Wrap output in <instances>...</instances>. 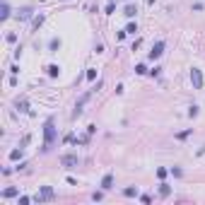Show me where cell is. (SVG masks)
Masks as SVG:
<instances>
[{
    "label": "cell",
    "instance_id": "7a4b0ae2",
    "mask_svg": "<svg viewBox=\"0 0 205 205\" xmlns=\"http://www.w3.org/2000/svg\"><path fill=\"white\" fill-rule=\"evenodd\" d=\"M191 82H193V89H200V87H203V73H200L198 68L191 70Z\"/></svg>",
    "mask_w": 205,
    "mask_h": 205
},
{
    "label": "cell",
    "instance_id": "4fadbf2b",
    "mask_svg": "<svg viewBox=\"0 0 205 205\" xmlns=\"http://www.w3.org/2000/svg\"><path fill=\"white\" fill-rule=\"evenodd\" d=\"M46 70H48V77H58V73H60V68H58V65H48Z\"/></svg>",
    "mask_w": 205,
    "mask_h": 205
},
{
    "label": "cell",
    "instance_id": "5b68a950",
    "mask_svg": "<svg viewBox=\"0 0 205 205\" xmlns=\"http://www.w3.org/2000/svg\"><path fill=\"white\" fill-rule=\"evenodd\" d=\"M162 53H164V41H157V44L152 46V51H150V60H157Z\"/></svg>",
    "mask_w": 205,
    "mask_h": 205
},
{
    "label": "cell",
    "instance_id": "52a82bcc",
    "mask_svg": "<svg viewBox=\"0 0 205 205\" xmlns=\"http://www.w3.org/2000/svg\"><path fill=\"white\" fill-rule=\"evenodd\" d=\"M7 17H10V5L2 0V2H0V19H7Z\"/></svg>",
    "mask_w": 205,
    "mask_h": 205
},
{
    "label": "cell",
    "instance_id": "d6986e66",
    "mask_svg": "<svg viewBox=\"0 0 205 205\" xmlns=\"http://www.w3.org/2000/svg\"><path fill=\"white\" fill-rule=\"evenodd\" d=\"M191 133H193V131H184V133H179L176 138H179V140H186V138H188V135H191Z\"/></svg>",
    "mask_w": 205,
    "mask_h": 205
},
{
    "label": "cell",
    "instance_id": "8992f818",
    "mask_svg": "<svg viewBox=\"0 0 205 205\" xmlns=\"http://www.w3.org/2000/svg\"><path fill=\"white\" fill-rule=\"evenodd\" d=\"M111 186H113V174H106V176L102 179V188H104V191H109Z\"/></svg>",
    "mask_w": 205,
    "mask_h": 205
},
{
    "label": "cell",
    "instance_id": "8fae6325",
    "mask_svg": "<svg viewBox=\"0 0 205 205\" xmlns=\"http://www.w3.org/2000/svg\"><path fill=\"white\" fill-rule=\"evenodd\" d=\"M135 12H138L135 5H126V10H123V15H126V17H135Z\"/></svg>",
    "mask_w": 205,
    "mask_h": 205
},
{
    "label": "cell",
    "instance_id": "30bf717a",
    "mask_svg": "<svg viewBox=\"0 0 205 205\" xmlns=\"http://www.w3.org/2000/svg\"><path fill=\"white\" fill-rule=\"evenodd\" d=\"M169 193H171V186H167V184H159V196H162V198H167Z\"/></svg>",
    "mask_w": 205,
    "mask_h": 205
},
{
    "label": "cell",
    "instance_id": "9c48e42d",
    "mask_svg": "<svg viewBox=\"0 0 205 205\" xmlns=\"http://www.w3.org/2000/svg\"><path fill=\"white\" fill-rule=\"evenodd\" d=\"M17 193H19L17 188H5V191H2L0 196H2V198H15V196H17Z\"/></svg>",
    "mask_w": 205,
    "mask_h": 205
},
{
    "label": "cell",
    "instance_id": "e0dca14e",
    "mask_svg": "<svg viewBox=\"0 0 205 205\" xmlns=\"http://www.w3.org/2000/svg\"><path fill=\"white\" fill-rule=\"evenodd\" d=\"M94 77H97V70H92V68H89V70H87V80H89V82H92Z\"/></svg>",
    "mask_w": 205,
    "mask_h": 205
},
{
    "label": "cell",
    "instance_id": "3957f363",
    "mask_svg": "<svg viewBox=\"0 0 205 205\" xmlns=\"http://www.w3.org/2000/svg\"><path fill=\"white\" fill-rule=\"evenodd\" d=\"M53 196H56V193H53V188H51V186H41V193L36 196V200H39V203H44V200H53Z\"/></svg>",
    "mask_w": 205,
    "mask_h": 205
},
{
    "label": "cell",
    "instance_id": "ac0fdd59",
    "mask_svg": "<svg viewBox=\"0 0 205 205\" xmlns=\"http://www.w3.org/2000/svg\"><path fill=\"white\" fill-rule=\"evenodd\" d=\"M188 116H191V118H196V116H198V106H191V109H188Z\"/></svg>",
    "mask_w": 205,
    "mask_h": 205
},
{
    "label": "cell",
    "instance_id": "7c38bea8",
    "mask_svg": "<svg viewBox=\"0 0 205 205\" xmlns=\"http://www.w3.org/2000/svg\"><path fill=\"white\" fill-rule=\"evenodd\" d=\"M31 17V7H22L19 10V19H29Z\"/></svg>",
    "mask_w": 205,
    "mask_h": 205
},
{
    "label": "cell",
    "instance_id": "ba28073f",
    "mask_svg": "<svg viewBox=\"0 0 205 205\" xmlns=\"http://www.w3.org/2000/svg\"><path fill=\"white\" fill-rule=\"evenodd\" d=\"M123 196H126V198H135V196H138V186H128L126 191H123Z\"/></svg>",
    "mask_w": 205,
    "mask_h": 205
},
{
    "label": "cell",
    "instance_id": "277c9868",
    "mask_svg": "<svg viewBox=\"0 0 205 205\" xmlns=\"http://www.w3.org/2000/svg\"><path fill=\"white\" fill-rule=\"evenodd\" d=\"M60 164H63L65 169L77 167V155H60Z\"/></svg>",
    "mask_w": 205,
    "mask_h": 205
},
{
    "label": "cell",
    "instance_id": "9a60e30c",
    "mask_svg": "<svg viewBox=\"0 0 205 205\" xmlns=\"http://www.w3.org/2000/svg\"><path fill=\"white\" fill-rule=\"evenodd\" d=\"M135 31H138V24H128V27H126V34H135Z\"/></svg>",
    "mask_w": 205,
    "mask_h": 205
},
{
    "label": "cell",
    "instance_id": "6da1fadb",
    "mask_svg": "<svg viewBox=\"0 0 205 205\" xmlns=\"http://www.w3.org/2000/svg\"><path fill=\"white\" fill-rule=\"evenodd\" d=\"M56 145V126H53V118H48L46 126H44V152Z\"/></svg>",
    "mask_w": 205,
    "mask_h": 205
},
{
    "label": "cell",
    "instance_id": "ffe728a7",
    "mask_svg": "<svg viewBox=\"0 0 205 205\" xmlns=\"http://www.w3.org/2000/svg\"><path fill=\"white\" fill-rule=\"evenodd\" d=\"M171 174H174V176H181L184 171H181V169H179V167H171Z\"/></svg>",
    "mask_w": 205,
    "mask_h": 205
},
{
    "label": "cell",
    "instance_id": "2e32d148",
    "mask_svg": "<svg viewBox=\"0 0 205 205\" xmlns=\"http://www.w3.org/2000/svg\"><path fill=\"white\" fill-rule=\"evenodd\" d=\"M135 73H138V75H145V73H147V68L140 63V65H135Z\"/></svg>",
    "mask_w": 205,
    "mask_h": 205
},
{
    "label": "cell",
    "instance_id": "5bb4252c",
    "mask_svg": "<svg viewBox=\"0 0 205 205\" xmlns=\"http://www.w3.org/2000/svg\"><path fill=\"white\" fill-rule=\"evenodd\" d=\"M22 157V147L19 150H12V152H10V159H19Z\"/></svg>",
    "mask_w": 205,
    "mask_h": 205
},
{
    "label": "cell",
    "instance_id": "44dd1931",
    "mask_svg": "<svg viewBox=\"0 0 205 205\" xmlns=\"http://www.w3.org/2000/svg\"><path fill=\"white\" fill-rule=\"evenodd\" d=\"M111 12H116V7H113V2H109L106 5V15H111Z\"/></svg>",
    "mask_w": 205,
    "mask_h": 205
}]
</instances>
